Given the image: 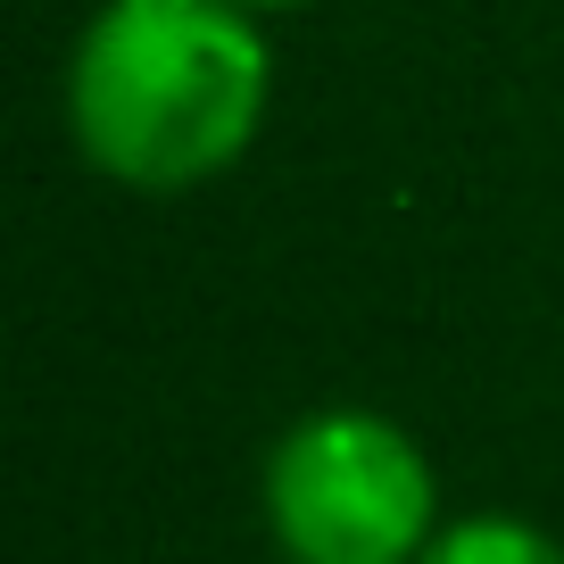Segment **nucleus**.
I'll use <instances>...</instances> for the list:
<instances>
[{
	"instance_id": "obj_4",
	"label": "nucleus",
	"mask_w": 564,
	"mask_h": 564,
	"mask_svg": "<svg viewBox=\"0 0 564 564\" xmlns=\"http://www.w3.org/2000/svg\"><path fill=\"white\" fill-rule=\"evenodd\" d=\"M241 9H249V18H258V9H300V0H241Z\"/></svg>"
},
{
	"instance_id": "obj_3",
	"label": "nucleus",
	"mask_w": 564,
	"mask_h": 564,
	"mask_svg": "<svg viewBox=\"0 0 564 564\" xmlns=\"http://www.w3.org/2000/svg\"><path fill=\"white\" fill-rule=\"evenodd\" d=\"M415 564H564V547L540 523H523V514H465Z\"/></svg>"
},
{
	"instance_id": "obj_1",
	"label": "nucleus",
	"mask_w": 564,
	"mask_h": 564,
	"mask_svg": "<svg viewBox=\"0 0 564 564\" xmlns=\"http://www.w3.org/2000/svg\"><path fill=\"white\" fill-rule=\"evenodd\" d=\"M265 42L241 0H108L67 67V124L100 175L192 192L265 117Z\"/></svg>"
},
{
	"instance_id": "obj_2",
	"label": "nucleus",
	"mask_w": 564,
	"mask_h": 564,
	"mask_svg": "<svg viewBox=\"0 0 564 564\" xmlns=\"http://www.w3.org/2000/svg\"><path fill=\"white\" fill-rule=\"evenodd\" d=\"M265 523L291 564H415L432 531V465L390 415L324 406L265 457Z\"/></svg>"
}]
</instances>
